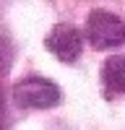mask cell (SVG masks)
<instances>
[{"label":"cell","instance_id":"obj_4","mask_svg":"<svg viewBox=\"0 0 125 130\" xmlns=\"http://www.w3.org/2000/svg\"><path fill=\"white\" fill-rule=\"evenodd\" d=\"M102 83L110 94H125V57L122 55H112L104 60L102 65Z\"/></svg>","mask_w":125,"mask_h":130},{"label":"cell","instance_id":"obj_3","mask_svg":"<svg viewBox=\"0 0 125 130\" xmlns=\"http://www.w3.org/2000/svg\"><path fill=\"white\" fill-rule=\"evenodd\" d=\"M83 37L73 24H55L44 39V47L55 55L60 62H76L83 52Z\"/></svg>","mask_w":125,"mask_h":130},{"label":"cell","instance_id":"obj_1","mask_svg":"<svg viewBox=\"0 0 125 130\" xmlns=\"http://www.w3.org/2000/svg\"><path fill=\"white\" fill-rule=\"evenodd\" d=\"M83 37L94 50H115L125 44V21L110 10H91L83 21Z\"/></svg>","mask_w":125,"mask_h":130},{"label":"cell","instance_id":"obj_2","mask_svg":"<svg viewBox=\"0 0 125 130\" xmlns=\"http://www.w3.org/2000/svg\"><path fill=\"white\" fill-rule=\"evenodd\" d=\"M13 102L21 109H52L63 102V91L55 81L31 75L13 86Z\"/></svg>","mask_w":125,"mask_h":130},{"label":"cell","instance_id":"obj_5","mask_svg":"<svg viewBox=\"0 0 125 130\" xmlns=\"http://www.w3.org/2000/svg\"><path fill=\"white\" fill-rule=\"evenodd\" d=\"M0 130H3V107H0Z\"/></svg>","mask_w":125,"mask_h":130}]
</instances>
